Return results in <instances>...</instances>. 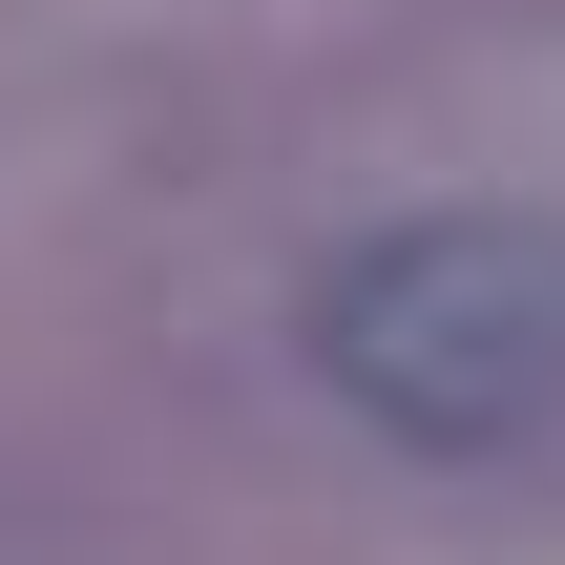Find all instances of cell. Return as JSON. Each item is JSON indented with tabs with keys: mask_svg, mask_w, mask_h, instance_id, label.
<instances>
[{
	"mask_svg": "<svg viewBox=\"0 0 565 565\" xmlns=\"http://www.w3.org/2000/svg\"><path fill=\"white\" fill-rule=\"evenodd\" d=\"M315 377L419 461L565 440V210H398L315 273Z\"/></svg>",
	"mask_w": 565,
	"mask_h": 565,
	"instance_id": "cell-1",
	"label": "cell"
}]
</instances>
